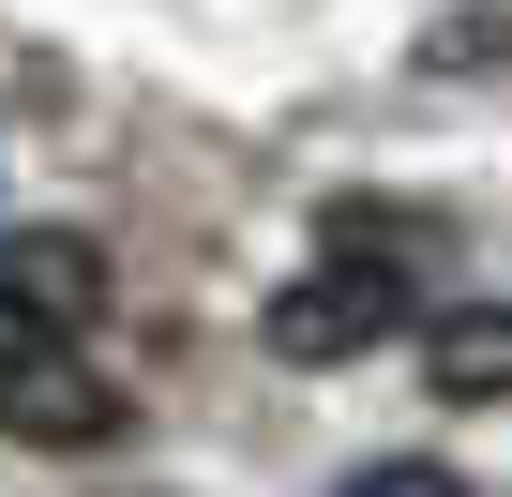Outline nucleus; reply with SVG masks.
<instances>
[{
	"instance_id": "1",
	"label": "nucleus",
	"mask_w": 512,
	"mask_h": 497,
	"mask_svg": "<svg viewBox=\"0 0 512 497\" xmlns=\"http://www.w3.org/2000/svg\"><path fill=\"white\" fill-rule=\"evenodd\" d=\"M106 422H121V377L91 362V332H0V437L91 452Z\"/></svg>"
},
{
	"instance_id": "5",
	"label": "nucleus",
	"mask_w": 512,
	"mask_h": 497,
	"mask_svg": "<svg viewBox=\"0 0 512 497\" xmlns=\"http://www.w3.org/2000/svg\"><path fill=\"white\" fill-rule=\"evenodd\" d=\"M347 497H467V482H452V467H422V452H392V467H362Z\"/></svg>"
},
{
	"instance_id": "3",
	"label": "nucleus",
	"mask_w": 512,
	"mask_h": 497,
	"mask_svg": "<svg viewBox=\"0 0 512 497\" xmlns=\"http://www.w3.org/2000/svg\"><path fill=\"white\" fill-rule=\"evenodd\" d=\"M0 332H106V241L91 226H16L0 241Z\"/></svg>"
},
{
	"instance_id": "4",
	"label": "nucleus",
	"mask_w": 512,
	"mask_h": 497,
	"mask_svg": "<svg viewBox=\"0 0 512 497\" xmlns=\"http://www.w3.org/2000/svg\"><path fill=\"white\" fill-rule=\"evenodd\" d=\"M422 377H437V407H512V302L422 317Z\"/></svg>"
},
{
	"instance_id": "2",
	"label": "nucleus",
	"mask_w": 512,
	"mask_h": 497,
	"mask_svg": "<svg viewBox=\"0 0 512 497\" xmlns=\"http://www.w3.org/2000/svg\"><path fill=\"white\" fill-rule=\"evenodd\" d=\"M407 317H422V287H407L392 257H317V272L272 302V347H287V362H362V347H392Z\"/></svg>"
}]
</instances>
